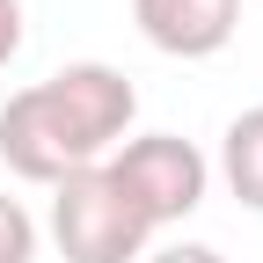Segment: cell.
Listing matches in <instances>:
<instances>
[{"instance_id":"1","label":"cell","mask_w":263,"mask_h":263,"mask_svg":"<svg viewBox=\"0 0 263 263\" xmlns=\"http://www.w3.org/2000/svg\"><path fill=\"white\" fill-rule=\"evenodd\" d=\"M132 117H139V88L103 59H73L0 103V161L22 183H66L81 168H103L124 146Z\"/></svg>"},{"instance_id":"6","label":"cell","mask_w":263,"mask_h":263,"mask_svg":"<svg viewBox=\"0 0 263 263\" xmlns=\"http://www.w3.org/2000/svg\"><path fill=\"white\" fill-rule=\"evenodd\" d=\"M0 263H37V219L8 190H0Z\"/></svg>"},{"instance_id":"2","label":"cell","mask_w":263,"mask_h":263,"mask_svg":"<svg viewBox=\"0 0 263 263\" xmlns=\"http://www.w3.org/2000/svg\"><path fill=\"white\" fill-rule=\"evenodd\" d=\"M103 176L124 190V205L139 212L146 227H176V219H190L197 205H205L212 161L197 154L190 139H176V132H139V139H124L103 161Z\"/></svg>"},{"instance_id":"7","label":"cell","mask_w":263,"mask_h":263,"mask_svg":"<svg viewBox=\"0 0 263 263\" xmlns=\"http://www.w3.org/2000/svg\"><path fill=\"white\" fill-rule=\"evenodd\" d=\"M146 263H227V256H219L212 241H176V249H154Z\"/></svg>"},{"instance_id":"5","label":"cell","mask_w":263,"mask_h":263,"mask_svg":"<svg viewBox=\"0 0 263 263\" xmlns=\"http://www.w3.org/2000/svg\"><path fill=\"white\" fill-rule=\"evenodd\" d=\"M219 176H227V190H234L249 212H263V103L241 110L219 132Z\"/></svg>"},{"instance_id":"4","label":"cell","mask_w":263,"mask_h":263,"mask_svg":"<svg viewBox=\"0 0 263 263\" xmlns=\"http://www.w3.org/2000/svg\"><path fill=\"white\" fill-rule=\"evenodd\" d=\"M132 22L168 59H212V51L234 44L241 0H132Z\"/></svg>"},{"instance_id":"3","label":"cell","mask_w":263,"mask_h":263,"mask_svg":"<svg viewBox=\"0 0 263 263\" xmlns=\"http://www.w3.org/2000/svg\"><path fill=\"white\" fill-rule=\"evenodd\" d=\"M51 241L66 263H139L154 227L124 205V190L103 168H81V176L51 183Z\"/></svg>"},{"instance_id":"8","label":"cell","mask_w":263,"mask_h":263,"mask_svg":"<svg viewBox=\"0 0 263 263\" xmlns=\"http://www.w3.org/2000/svg\"><path fill=\"white\" fill-rule=\"evenodd\" d=\"M22 51V0H0V66Z\"/></svg>"}]
</instances>
